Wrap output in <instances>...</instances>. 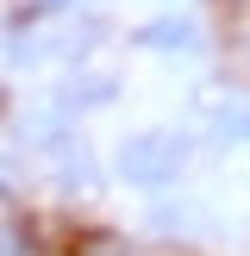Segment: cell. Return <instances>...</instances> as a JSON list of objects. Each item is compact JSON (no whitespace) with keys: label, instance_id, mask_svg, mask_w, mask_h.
I'll return each instance as SVG.
<instances>
[{"label":"cell","instance_id":"6da1fadb","mask_svg":"<svg viewBox=\"0 0 250 256\" xmlns=\"http://www.w3.org/2000/svg\"><path fill=\"white\" fill-rule=\"evenodd\" d=\"M188 169V138L182 132H138L119 144V175L132 188H169Z\"/></svg>","mask_w":250,"mask_h":256},{"label":"cell","instance_id":"7a4b0ae2","mask_svg":"<svg viewBox=\"0 0 250 256\" xmlns=\"http://www.w3.org/2000/svg\"><path fill=\"white\" fill-rule=\"evenodd\" d=\"M138 44L150 50V56H169V62H188L206 50V32H200V19H188V12H162V19L138 25Z\"/></svg>","mask_w":250,"mask_h":256},{"label":"cell","instance_id":"3957f363","mask_svg":"<svg viewBox=\"0 0 250 256\" xmlns=\"http://www.w3.org/2000/svg\"><path fill=\"white\" fill-rule=\"evenodd\" d=\"M212 144H225V150H250V94L219 100V106H212Z\"/></svg>","mask_w":250,"mask_h":256},{"label":"cell","instance_id":"277c9868","mask_svg":"<svg viewBox=\"0 0 250 256\" xmlns=\"http://www.w3.org/2000/svg\"><path fill=\"white\" fill-rule=\"evenodd\" d=\"M112 94H119L112 75H75V82H69V106H106Z\"/></svg>","mask_w":250,"mask_h":256},{"label":"cell","instance_id":"5b68a950","mask_svg":"<svg viewBox=\"0 0 250 256\" xmlns=\"http://www.w3.org/2000/svg\"><path fill=\"white\" fill-rule=\"evenodd\" d=\"M100 250H106V256H132V250H125V244H100Z\"/></svg>","mask_w":250,"mask_h":256},{"label":"cell","instance_id":"8992f818","mask_svg":"<svg viewBox=\"0 0 250 256\" xmlns=\"http://www.w3.org/2000/svg\"><path fill=\"white\" fill-rule=\"evenodd\" d=\"M244 6H250V0H244Z\"/></svg>","mask_w":250,"mask_h":256}]
</instances>
